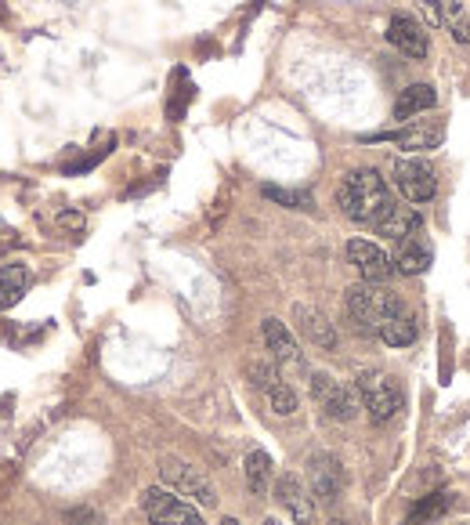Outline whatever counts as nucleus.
Wrapping results in <instances>:
<instances>
[{
	"label": "nucleus",
	"mask_w": 470,
	"mask_h": 525,
	"mask_svg": "<svg viewBox=\"0 0 470 525\" xmlns=\"http://www.w3.org/2000/svg\"><path fill=\"white\" fill-rule=\"evenodd\" d=\"M308 482H311V497L319 504H337V497L348 486V471L333 453H315L308 460Z\"/></svg>",
	"instance_id": "nucleus-7"
},
{
	"label": "nucleus",
	"mask_w": 470,
	"mask_h": 525,
	"mask_svg": "<svg viewBox=\"0 0 470 525\" xmlns=\"http://www.w3.org/2000/svg\"><path fill=\"white\" fill-rule=\"evenodd\" d=\"M434 102H438V95H434L431 84H409L405 91H398L395 120H413L423 109H434Z\"/></svg>",
	"instance_id": "nucleus-15"
},
{
	"label": "nucleus",
	"mask_w": 470,
	"mask_h": 525,
	"mask_svg": "<svg viewBox=\"0 0 470 525\" xmlns=\"http://www.w3.org/2000/svg\"><path fill=\"white\" fill-rule=\"evenodd\" d=\"M311 395L326 410V417L333 420H355L358 410H362V395H358L355 384H340L329 373H315L311 377Z\"/></svg>",
	"instance_id": "nucleus-4"
},
{
	"label": "nucleus",
	"mask_w": 470,
	"mask_h": 525,
	"mask_svg": "<svg viewBox=\"0 0 470 525\" xmlns=\"http://www.w3.org/2000/svg\"><path fill=\"white\" fill-rule=\"evenodd\" d=\"M420 8L431 26H442V0H420Z\"/></svg>",
	"instance_id": "nucleus-26"
},
{
	"label": "nucleus",
	"mask_w": 470,
	"mask_h": 525,
	"mask_svg": "<svg viewBox=\"0 0 470 525\" xmlns=\"http://www.w3.org/2000/svg\"><path fill=\"white\" fill-rule=\"evenodd\" d=\"M402 312V297L391 294L384 283H358V287L348 290V315L355 330H362V334H380V326Z\"/></svg>",
	"instance_id": "nucleus-2"
},
{
	"label": "nucleus",
	"mask_w": 470,
	"mask_h": 525,
	"mask_svg": "<svg viewBox=\"0 0 470 525\" xmlns=\"http://www.w3.org/2000/svg\"><path fill=\"white\" fill-rule=\"evenodd\" d=\"M293 323H297V330H301L311 344H319V348H326V352L337 348V330H333V323H329L319 308L293 305Z\"/></svg>",
	"instance_id": "nucleus-13"
},
{
	"label": "nucleus",
	"mask_w": 470,
	"mask_h": 525,
	"mask_svg": "<svg viewBox=\"0 0 470 525\" xmlns=\"http://www.w3.org/2000/svg\"><path fill=\"white\" fill-rule=\"evenodd\" d=\"M275 500H279L297 525H315V497H308V489L297 475H279L275 482Z\"/></svg>",
	"instance_id": "nucleus-10"
},
{
	"label": "nucleus",
	"mask_w": 470,
	"mask_h": 525,
	"mask_svg": "<svg viewBox=\"0 0 470 525\" xmlns=\"http://www.w3.org/2000/svg\"><path fill=\"white\" fill-rule=\"evenodd\" d=\"M29 287V268L26 265H8L0 272V305H11L19 301Z\"/></svg>",
	"instance_id": "nucleus-21"
},
{
	"label": "nucleus",
	"mask_w": 470,
	"mask_h": 525,
	"mask_svg": "<svg viewBox=\"0 0 470 525\" xmlns=\"http://www.w3.org/2000/svg\"><path fill=\"white\" fill-rule=\"evenodd\" d=\"M402 149H413V153H427V149H438L445 142V127L442 124H431V127H409L402 134H391Z\"/></svg>",
	"instance_id": "nucleus-20"
},
{
	"label": "nucleus",
	"mask_w": 470,
	"mask_h": 525,
	"mask_svg": "<svg viewBox=\"0 0 470 525\" xmlns=\"http://www.w3.org/2000/svg\"><path fill=\"white\" fill-rule=\"evenodd\" d=\"M264 395H268V406H272V413H279V417H290V413L297 410V395H293L290 384L275 381Z\"/></svg>",
	"instance_id": "nucleus-24"
},
{
	"label": "nucleus",
	"mask_w": 470,
	"mask_h": 525,
	"mask_svg": "<svg viewBox=\"0 0 470 525\" xmlns=\"http://www.w3.org/2000/svg\"><path fill=\"white\" fill-rule=\"evenodd\" d=\"M452 507H456V493H449V489H438V493L423 497L420 504L409 511L405 525H427V522H434V518H445Z\"/></svg>",
	"instance_id": "nucleus-17"
},
{
	"label": "nucleus",
	"mask_w": 470,
	"mask_h": 525,
	"mask_svg": "<svg viewBox=\"0 0 470 525\" xmlns=\"http://www.w3.org/2000/svg\"><path fill=\"white\" fill-rule=\"evenodd\" d=\"M221 525H239V522H235V518H225V522H221Z\"/></svg>",
	"instance_id": "nucleus-29"
},
{
	"label": "nucleus",
	"mask_w": 470,
	"mask_h": 525,
	"mask_svg": "<svg viewBox=\"0 0 470 525\" xmlns=\"http://www.w3.org/2000/svg\"><path fill=\"white\" fill-rule=\"evenodd\" d=\"M376 236H387L395 239V243H405V239H416L423 229V214L416 207H405V203H395V207L387 210L384 218L373 225Z\"/></svg>",
	"instance_id": "nucleus-12"
},
{
	"label": "nucleus",
	"mask_w": 470,
	"mask_h": 525,
	"mask_svg": "<svg viewBox=\"0 0 470 525\" xmlns=\"http://www.w3.org/2000/svg\"><path fill=\"white\" fill-rule=\"evenodd\" d=\"M243 471H246V486L254 497H264L272 489V457L264 449H250L243 460Z\"/></svg>",
	"instance_id": "nucleus-18"
},
{
	"label": "nucleus",
	"mask_w": 470,
	"mask_h": 525,
	"mask_svg": "<svg viewBox=\"0 0 470 525\" xmlns=\"http://www.w3.org/2000/svg\"><path fill=\"white\" fill-rule=\"evenodd\" d=\"M261 337H264V348L272 352L275 363L301 366V348H297L293 334L286 330V323H279V319H264V323H261Z\"/></svg>",
	"instance_id": "nucleus-14"
},
{
	"label": "nucleus",
	"mask_w": 470,
	"mask_h": 525,
	"mask_svg": "<svg viewBox=\"0 0 470 525\" xmlns=\"http://www.w3.org/2000/svg\"><path fill=\"white\" fill-rule=\"evenodd\" d=\"M337 207L344 210V218L358 221V225H376L395 207V196L387 189V178H380V171L358 167V171L344 174V182L337 185Z\"/></svg>",
	"instance_id": "nucleus-1"
},
{
	"label": "nucleus",
	"mask_w": 470,
	"mask_h": 525,
	"mask_svg": "<svg viewBox=\"0 0 470 525\" xmlns=\"http://www.w3.org/2000/svg\"><path fill=\"white\" fill-rule=\"evenodd\" d=\"M387 44L409 58H427V51H431V40H427L423 26L416 19H409V15H395V19H391V26H387Z\"/></svg>",
	"instance_id": "nucleus-11"
},
{
	"label": "nucleus",
	"mask_w": 470,
	"mask_h": 525,
	"mask_svg": "<svg viewBox=\"0 0 470 525\" xmlns=\"http://www.w3.org/2000/svg\"><path fill=\"white\" fill-rule=\"evenodd\" d=\"M261 525H279V522H275V518H264V522Z\"/></svg>",
	"instance_id": "nucleus-28"
},
{
	"label": "nucleus",
	"mask_w": 470,
	"mask_h": 525,
	"mask_svg": "<svg viewBox=\"0 0 470 525\" xmlns=\"http://www.w3.org/2000/svg\"><path fill=\"white\" fill-rule=\"evenodd\" d=\"M355 388H358V395H362V406H366V413H369L373 424L391 420L398 410H402V402H405L398 381L384 370H362L355 377Z\"/></svg>",
	"instance_id": "nucleus-3"
},
{
	"label": "nucleus",
	"mask_w": 470,
	"mask_h": 525,
	"mask_svg": "<svg viewBox=\"0 0 470 525\" xmlns=\"http://www.w3.org/2000/svg\"><path fill=\"white\" fill-rule=\"evenodd\" d=\"M442 26H449L460 44H470V19L463 15L460 0H442Z\"/></svg>",
	"instance_id": "nucleus-23"
},
{
	"label": "nucleus",
	"mask_w": 470,
	"mask_h": 525,
	"mask_svg": "<svg viewBox=\"0 0 470 525\" xmlns=\"http://www.w3.org/2000/svg\"><path fill=\"white\" fill-rule=\"evenodd\" d=\"M250 381H254V388H261V392H268L275 381H279V373L272 370V366H261V363H254L250 366Z\"/></svg>",
	"instance_id": "nucleus-25"
},
{
	"label": "nucleus",
	"mask_w": 470,
	"mask_h": 525,
	"mask_svg": "<svg viewBox=\"0 0 470 525\" xmlns=\"http://www.w3.org/2000/svg\"><path fill=\"white\" fill-rule=\"evenodd\" d=\"M264 196L272 203H279V207L286 210H311L315 207V200H311V192H301V189H282V185H264Z\"/></svg>",
	"instance_id": "nucleus-22"
},
{
	"label": "nucleus",
	"mask_w": 470,
	"mask_h": 525,
	"mask_svg": "<svg viewBox=\"0 0 470 525\" xmlns=\"http://www.w3.org/2000/svg\"><path fill=\"white\" fill-rule=\"evenodd\" d=\"M160 478L167 482V486H174L178 493H185V497H192L199 507H214L217 504V493L214 486H210L207 478L199 475L192 464H185V460L178 457H163L160 460Z\"/></svg>",
	"instance_id": "nucleus-6"
},
{
	"label": "nucleus",
	"mask_w": 470,
	"mask_h": 525,
	"mask_svg": "<svg viewBox=\"0 0 470 525\" xmlns=\"http://www.w3.org/2000/svg\"><path fill=\"white\" fill-rule=\"evenodd\" d=\"M395 185L409 203H431L434 192H438V174H434L431 163L423 160H398Z\"/></svg>",
	"instance_id": "nucleus-8"
},
{
	"label": "nucleus",
	"mask_w": 470,
	"mask_h": 525,
	"mask_svg": "<svg viewBox=\"0 0 470 525\" xmlns=\"http://www.w3.org/2000/svg\"><path fill=\"white\" fill-rule=\"evenodd\" d=\"M348 261L358 268V276L366 283H384L395 272V261L387 258L384 250L376 247L373 239H351L348 243Z\"/></svg>",
	"instance_id": "nucleus-9"
},
{
	"label": "nucleus",
	"mask_w": 470,
	"mask_h": 525,
	"mask_svg": "<svg viewBox=\"0 0 470 525\" xmlns=\"http://www.w3.org/2000/svg\"><path fill=\"white\" fill-rule=\"evenodd\" d=\"M329 525H362V522H358V518H351V515H337Z\"/></svg>",
	"instance_id": "nucleus-27"
},
{
	"label": "nucleus",
	"mask_w": 470,
	"mask_h": 525,
	"mask_svg": "<svg viewBox=\"0 0 470 525\" xmlns=\"http://www.w3.org/2000/svg\"><path fill=\"white\" fill-rule=\"evenodd\" d=\"M416 337H420V323H416V315L409 312V308L380 326V341H384L387 348H405V344H413Z\"/></svg>",
	"instance_id": "nucleus-19"
},
{
	"label": "nucleus",
	"mask_w": 470,
	"mask_h": 525,
	"mask_svg": "<svg viewBox=\"0 0 470 525\" xmlns=\"http://www.w3.org/2000/svg\"><path fill=\"white\" fill-rule=\"evenodd\" d=\"M141 511L156 525H203L196 507L188 504V500L174 497V493L163 486H152L141 493Z\"/></svg>",
	"instance_id": "nucleus-5"
},
{
	"label": "nucleus",
	"mask_w": 470,
	"mask_h": 525,
	"mask_svg": "<svg viewBox=\"0 0 470 525\" xmlns=\"http://www.w3.org/2000/svg\"><path fill=\"white\" fill-rule=\"evenodd\" d=\"M431 247L423 243L420 236L416 239H405V243H398V254H395V272H402V276H420V272H427V265H431Z\"/></svg>",
	"instance_id": "nucleus-16"
}]
</instances>
